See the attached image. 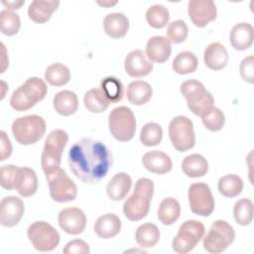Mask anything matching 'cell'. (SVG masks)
Returning a JSON list of instances; mask_svg holds the SVG:
<instances>
[{"instance_id": "obj_40", "label": "cell", "mask_w": 254, "mask_h": 254, "mask_svg": "<svg viewBox=\"0 0 254 254\" xmlns=\"http://www.w3.org/2000/svg\"><path fill=\"white\" fill-rule=\"evenodd\" d=\"M22 175V168L4 165L0 169V185L5 190H16Z\"/></svg>"}, {"instance_id": "obj_48", "label": "cell", "mask_w": 254, "mask_h": 254, "mask_svg": "<svg viewBox=\"0 0 254 254\" xmlns=\"http://www.w3.org/2000/svg\"><path fill=\"white\" fill-rule=\"evenodd\" d=\"M0 161H5L12 154V144L5 131H0Z\"/></svg>"}, {"instance_id": "obj_43", "label": "cell", "mask_w": 254, "mask_h": 254, "mask_svg": "<svg viewBox=\"0 0 254 254\" xmlns=\"http://www.w3.org/2000/svg\"><path fill=\"white\" fill-rule=\"evenodd\" d=\"M188 34V25L183 20H176L171 22L167 29V38L171 43L174 44H180L185 42Z\"/></svg>"}, {"instance_id": "obj_30", "label": "cell", "mask_w": 254, "mask_h": 254, "mask_svg": "<svg viewBox=\"0 0 254 254\" xmlns=\"http://www.w3.org/2000/svg\"><path fill=\"white\" fill-rule=\"evenodd\" d=\"M198 65L196 56L190 51L179 53L173 61L172 67L175 72L179 74H188L194 72Z\"/></svg>"}, {"instance_id": "obj_35", "label": "cell", "mask_w": 254, "mask_h": 254, "mask_svg": "<svg viewBox=\"0 0 254 254\" xmlns=\"http://www.w3.org/2000/svg\"><path fill=\"white\" fill-rule=\"evenodd\" d=\"M169 10L162 4H154L150 6L146 11V21L151 27L155 29H162L166 27L169 23Z\"/></svg>"}, {"instance_id": "obj_3", "label": "cell", "mask_w": 254, "mask_h": 254, "mask_svg": "<svg viewBox=\"0 0 254 254\" xmlns=\"http://www.w3.org/2000/svg\"><path fill=\"white\" fill-rule=\"evenodd\" d=\"M47 129V124L42 116L31 114L16 118L12 123V133L21 145H32L40 141Z\"/></svg>"}, {"instance_id": "obj_33", "label": "cell", "mask_w": 254, "mask_h": 254, "mask_svg": "<svg viewBox=\"0 0 254 254\" xmlns=\"http://www.w3.org/2000/svg\"><path fill=\"white\" fill-rule=\"evenodd\" d=\"M218 190L225 197H235L242 192L243 181L234 174H229L221 177L218 181Z\"/></svg>"}, {"instance_id": "obj_42", "label": "cell", "mask_w": 254, "mask_h": 254, "mask_svg": "<svg viewBox=\"0 0 254 254\" xmlns=\"http://www.w3.org/2000/svg\"><path fill=\"white\" fill-rule=\"evenodd\" d=\"M201 121L207 130L216 132L223 128L225 123V116L219 108L213 107L210 111L201 116Z\"/></svg>"}, {"instance_id": "obj_20", "label": "cell", "mask_w": 254, "mask_h": 254, "mask_svg": "<svg viewBox=\"0 0 254 254\" xmlns=\"http://www.w3.org/2000/svg\"><path fill=\"white\" fill-rule=\"evenodd\" d=\"M59 6L60 1L58 0H35L28 7V16L33 22L44 24L51 19L52 14Z\"/></svg>"}, {"instance_id": "obj_13", "label": "cell", "mask_w": 254, "mask_h": 254, "mask_svg": "<svg viewBox=\"0 0 254 254\" xmlns=\"http://www.w3.org/2000/svg\"><path fill=\"white\" fill-rule=\"evenodd\" d=\"M58 222L64 232L77 235L82 233L86 227V215L78 207H66L60 211Z\"/></svg>"}, {"instance_id": "obj_47", "label": "cell", "mask_w": 254, "mask_h": 254, "mask_svg": "<svg viewBox=\"0 0 254 254\" xmlns=\"http://www.w3.org/2000/svg\"><path fill=\"white\" fill-rule=\"evenodd\" d=\"M63 252L64 254H88L90 250L85 241L81 239H73L65 244Z\"/></svg>"}, {"instance_id": "obj_41", "label": "cell", "mask_w": 254, "mask_h": 254, "mask_svg": "<svg viewBox=\"0 0 254 254\" xmlns=\"http://www.w3.org/2000/svg\"><path fill=\"white\" fill-rule=\"evenodd\" d=\"M181 93L188 103H191L201 97L207 90L202 82L196 79H189L184 81L180 87Z\"/></svg>"}, {"instance_id": "obj_27", "label": "cell", "mask_w": 254, "mask_h": 254, "mask_svg": "<svg viewBox=\"0 0 254 254\" xmlns=\"http://www.w3.org/2000/svg\"><path fill=\"white\" fill-rule=\"evenodd\" d=\"M180 202L172 196L164 198L158 208V218L164 225L174 224L180 217Z\"/></svg>"}, {"instance_id": "obj_17", "label": "cell", "mask_w": 254, "mask_h": 254, "mask_svg": "<svg viewBox=\"0 0 254 254\" xmlns=\"http://www.w3.org/2000/svg\"><path fill=\"white\" fill-rule=\"evenodd\" d=\"M142 164L146 170L157 175L167 174L173 167L170 156L158 150L145 153L142 157Z\"/></svg>"}, {"instance_id": "obj_1", "label": "cell", "mask_w": 254, "mask_h": 254, "mask_svg": "<svg viewBox=\"0 0 254 254\" xmlns=\"http://www.w3.org/2000/svg\"><path fill=\"white\" fill-rule=\"evenodd\" d=\"M68 165L73 175L85 184H96L107 175L112 156L100 141L82 138L75 142L67 154Z\"/></svg>"}, {"instance_id": "obj_36", "label": "cell", "mask_w": 254, "mask_h": 254, "mask_svg": "<svg viewBox=\"0 0 254 254\" xmlns=\"http://www.w3.org/2000/svg\"><path fill=\"white\" fill-rule=\"evenodd\" d=\"M100 89L110 103H117L123 98V84L115 76H107L100 82Z\"/></svg>"}, {"instance_id": "obj_24", "label": "cell", "mask_w": 254, "mask_h": 254, "mask_svg": "<svg viewBox=\"0 0 254 254\" xmlns=\"http://www.w3.org/2000/svg\"><path fill=\"white\" fill-rule=\"evenodd\" d=\"M53 105L59 114L70 116L74 114L78 108V98L71 90H61L54 96Z\"/></svg>"}, {"instance_id": "obj_12", "label": "cell", "mask_w": 254, "mask_h": 254, "mask_svg": "<svg viewBox=\"0 0 254 254\" xmlns=\"http://www.w3.org/2000/svg\"><path fill=\"white\" fill-rule=\"evenodd\" d=\"M188 13L194 26L203 28L216 18L217 10L212 0H190Z\"/></svg>"}, {"instance_id": "obj_50", "label": "cell", "mask_w": 254, "mask_h": 254, "mask_svg": "<svg viewBox=\"0 0 254 254\" xmlns=\"http://www.w3.org/2000/svg\"><path fill=\"white\" fill-rule=\"evenodd\" d=\"M97 4L101 5V6H105V7H109V6H113L115 4H117V1H103V2H100V1H97Z\"/></svg>"}, {"instance_id": "obj_18", "label": "cell", "mask_w": 254, "mask_h": 254, "mask_svg": "<svg viewBox=\"0 0 254 254\" xmlns=\"http://www.w3.org/2000/svg\"><path fill=\"white\" fill-rule=\"evenodd\" d=\"M254 30L251 24L241 22L234 25L229 33L231 46L237 51H245L253 44Z\"/></svg>"}, {"instance_id": "obj_22", "label": "cell", "mask_w": 254, "mask_h": 254, "mask_svg": "<svg viewBox=\"0 0 254 254\" xmlns=\"http://www.w3.org/2000/svg\"><path fill=\"white\" fill-rule=\"evenodd\" d=\"M131 187V177L124 172H120L114 175L112 179L108 182L106 187V192L111 200L118 201L123 199L128 194Z\"/></svg>"}, {"instance_id": "obj_32", "label": "cell", "mask_w": 254, "mask_h": 254, "mask_svg": "<svg viewBox=\"0 0 254 254\" xmlns=\"http://www.w3.org/2000/svg\"><path fill=\"white\" fill-rule=\"evenodd\" d=\"M83 104L88 111L92 113H101L104 112L111 103L100 88H92L85 92L83 96Z\"/></svg>"}, {"instance_id": "obj_16", "label": "cell", "mask_w": 254, "mask_h": 254, "mask_svg": "<svg viewBox=\"0 0 254 254\" xmlns=\"http://www.w3.org/2000/svg\"><path fill=\"white\" fill-rule=\"evenodd\" d=\"M172 45L167 37L154 36L151 37L146 45V57L150 62L163 64L171 56Z\"/></svg>"}, {"instance_id": "obj_2", "label": "cell", "mask_w": 254, "mask_h": 254, "mask_svg": "<svg viewBox=\"0 0 254 254\" xmlns=\"http://www.w3.org/2000/svg\"><path fill=\"white\" fill-rule=\"evenodd\" d=\"M154 193V183L148 178H140L133 193L124 201V215L131 221H139L147 216Z\"/></svg>"}, {"instance_id": "obj_21", "label": "cell", "mask_w": 254, "mask_h": 254, "mask_svg": "<svg viewBox=\"0 0 254 254\" xmlns=\"http://www.w3.org/2000/svg\"><path fill=\"white\" fill-rule=\"evenodd\" d=\"M121 220L114 213H105L99 216L94 225L93 230L95 234L102 239H109L116 236L121 230Z\"/></svg>"}, {"instance_id": "obj_4", "label": "cell", "mask_w": 254, "mask_h": 254, "mask_svg": "<svg viewBox=\"0 0 254 254\" xmlns=\"http://www.w3.org/2000/svg\"><path fill=\"white\" fill-rule=\"evenodd\" d=\"M68 135L63 129H55L50 132L45 140L41 155V165L45 174L60 168L63 152L67 144Z\"/></svg>"}, {"instance_id": "obj_11", "label": "cell", "mask_w": 254, "mask_h": 254, "mask_svg": "<svg viewBox=\"0 0 254 254\" xmlns=\"http://www.w3.org/2000/svg\"><path fill=\"white\" fill-rule=\"evenodd\" d=\"M189 203L190 210L200 216H208L214 210V198L210 188L205 183H194L190 186Z\"/></svg>"}, {"instance_id": "obj_8", "label": "cell", "mask_w": 254, "mask_h": 254, "mask_svg": "<svg viewBox=\"0 0 254 254\" xmlns=\"http://www.w3.org/2000/svg\"><path fill=\"white\" fill-rule=\"evenodd\" d=\"M169 136L174 148L179 152H186L195 144L192 121L184 115L174 117L169 124Z\"/></svg>"}, {"instance_id": "obj_38", "label": "cell", "mask_w": 254, "mask_h": 254, "mask_svg": "<svg viewBox=\"0 0 254 254\" xmlns=\"http://www.w3.org/2000/svg\"><path fill=\"white\" fill-rule=\"evenodd\" d=\"M233 216L240 225H248L253 220V202L251 199L243 197L238 199L233 207Z\"/></svg>"}, {"instance_id": "obj_5", "label": "cell", "mask_w": 254, "mask_h": 254, "mask_svg": "<svg viewBox=\"0 0 254 254\" xmlns=\"http://www.w3.org/2000/svg\"><path fill=\"white\" fill-rule=\"evenodd\" d=\"M108 126L114 139L120 142L130 141L136 132L135 115L127 106L115 107L109 113Z\"/></svg>"}, {"instance_id": "obj_37", "label": "cell", "mask_w": 254, "mask_h": 254, "mask_svg": "<svg viewBox=\"0 0 254 254\" xmlns=\"http://www.w3.org/2000/svg\"><path fill=\"white\" fill-rule=\"evenodd\" d=\"M163 138V129L156 122L146 123L140 131V141L144 146L153 147L161 143Z\"/></svg>"}, {"instance_id": "obj_7", "label": "cell", "mask_w": 254, "mask_h": 254, "mask_svg": "<svg viewBox=\"0 0 254 254\" xmlns=\"http://www.w3.org/2000/svg\"><path fill=\"white\" fill-rule=\"evenodd\" d=\"M235 231L227 221L215 220L203 237V248L209 253H221L234 241Z\"/></svg>"}, {"instance_id": "obj_31", "label": "cell", "mask_w": 254, "mask_h": 254, "mask_svg": "<svg viewBox=\"0 0 254 254\" xmlns=\"http://www.w3.org/2000/svg\"><path fill=\"white\" fill-rule=\"evenodd\" d=\"M45 79L53 86H63L70 79L69 68L62 63H54L46 68Z\"/></svg>"}, {"instance_id": "obj_26", "label": "cell", "mask_w": 254, "mask_h": 254, "mask_svg": "<svg viewBox=\"0 0 254 254\" xmlns=\"http://www.w3.org/2000/svg\"><path fill=\"white\" fill-rule=\"evenodd\" d=\"M182 170L189 178H200L206 175L208 171V163L200 154H190L182 162Z\"/></svg>"}, {"instance_id": "obj_29", "label": "cell", "mask_w": 254, "mask_h": 254, "mask_svg": "<svg viewBox=\"0 0 254 254\" xmlns=\"http://www.w3.org/2000/svg\"><path fill=\"white\" fill-rule=\"evenodd\" d=\"M135 239L141 248H152L160 239V230L154 223H143L136 229Z\"/></svg>"}, {"instance_id": "obj_34", "label": "cell", "mask_w": 254, "mask_h": 254, "mask_svg": "<svg viewBox=\"0 0 254 254\" xmlns=\"http://www.w3.org/2000/svg\"><path fill=\"white\" fill-rule=\"evenodd\" d=\"M16 190L24 197H29L36 193L38 190V178L33 169L29 167L22 168V175Z\"/></svg>"}, {"instance_id": "obj_49", "label": "cell", "mask_w": 254, "mask_h": 254, "mask_svg": "<svg viewBox=\"0 0 254 254\" xmlns=\"http://www.w3.org/2000/svg\"><path fill=\"white\" fill-rule=\"evenodd\" d=\"M2 4L8 9V10H15V9H19L22 5L25 4V0H19V1H1Z\"/></svg>"}, {"instance_id": "obj_45", "label": "cell", "mask_w": 254, "mask_h": 254, "mask_svg": "<svg viewBox=\"0 0 254 254\" xmlns=\"http://www.w3.org/2000/svg\"><path fill=\"white\" fill-rule=\"evenodd\" d=\"M10 105L16 111H26L35 106L24 94L21 86L13 91L10 98Z\"/></svg>"}, {"instance_id": "obj_9", "label": "cell", "mask_w": 254, "mask_h": 254, "mask_svg": "<svg viewBox=\"0 0 254 254\" xmlns=\"http://www.w3.org/2000/svg\"><path fill=\"white\" fill-rule=\"evenodd\" d=\"M46 179L53 200L57 202H67L76 198L77 188L63 169L58 168L46 174Z\"/></svg>"}, {"instance_id": "obj_39", "label": "cell", "mask_w": 254, "mask_h": 254, "mask_svg": "<svg viewBox=\"0 0 254 254\" xmlns=\"http://www.w3.org/2000/svg\"><path fill=\"white\" fill-rule=\"evenodd\" d=\"M21 28V20L17 13L4 9L0 12V31L6 36L16 35Z\"/></svg>"}, {"instance_id": "obj_25", "label": "cell", "mask_w": 254, "mask_h": 254, "mask_svg": "<svg viewBox=\"0 0 254 254\" xmlns=\"http://www.w3.org/2000/svg\"><path fill=\"white\" fill-rule=\"evenodd\" d=\"M153 95L152 86L144 80H134L129 83L126 91L127 99L134 105H144Z\"/></svg>"}, {"instance_id": "obj_46", "label": "cell", "mask_w": 254, "mask_h": 254, "mask_svg": "<svg viewBox=\"0 0 254 254\" xmlns=\"http://www.w3.org/2000/svg\"><path fill=\"white\" fill-rule=\"evenodd\" d=\"M239 71L242 79L250 84L254 82V57L249 55L244 58L240 64Z\"/></svg>"}, {"instance_id": "obj_23", "label": "cell", "mask_w": 254, "mask_h": 254, "mask_svg": "<svg viewBox=\"0 0 254 254\" xmlns=\"http://www.w3.org/2000/svg\"><path fill=\"white\" fill-rule=\"evenodd\" d=\"M103 29L110 38H122L129 30V20L123 13H109L103 19Z\"/></svg>"}, {"instance_id": "obj_28", "label": "cell", "mask_w": 254, "mask_h": 254, "mask_svg": "<svg viewBox=\"0 0 254 254\" xmlns=\"http://www.w3.org/2000/svg\"><path fill=\"white\" fill-rule=\"evenodd\" d=\"M20 86L24 94L34 105H36L39 101L43 100L48 92V86L45 80L38 76L29 77Z\"/></svg>"}, {"instance_id": "obj_19", "label": "cell", "mask_w": 254, "mask_h": 254, "mask_svg": "<svg viewBox=\"0 0 254 254\" xmlns=\"http://www.w3.org/2000/svg\"><path fill=\"white\" fill-rule=\"evenodd\" d=\"M228 59L226 48L218 42L211 43L204 49L203 61L209 69L220 70L224 68L228 63Z\"/></svg>"}, {"instance_id": "obj_10", "label": "cell", "mask_w": 254, "mask_h": 254, "mask_svg": "<svg viewBox=\"0 0 254 254\" xmlns=\"http://www.w3.org/2000/svg\"><path fill=\"white\" fill-rule=\"evenodd\" d=\"M27 236L33 247L41 252L52 251L60 243V233L47 221H35L29 225Z\"/></svg>"}, {"instance_id": "obj_44", "label": "cell", "mask_w": 254, "mask_h": 254, "mask_svg": "<svg viewBox=\"0 0 254 254\" xmlns=\"http://www.w3.org/2000/svg\"><path fill=\"white\" fill-rule=\"evenodd\" d=\"M188 107L193 114L201 117L214 107V98L209 91H206L197 100L188 103Z\"/></svg>"}, {"instance_id": "obj_15", "label": "cell", "mask_w": 254, "mask_h": 254, "mask_svg": "<svg viewBox=\"0 0 254 254\" xmlns=\"http://www.w3.org/2000/svg\"><path fill=\"white\" fill-rule=\"evenodd\" d=\"M124 68L132 77H143L151 73L153 64L147 59L143 51L133 50L125 58Z\"/></svg>"}, {"instance_id": "obj_6", "label": "cell", "mask_w": 254, "mask_h": 254, "mask_svg": "<svg viewBox=\"0 0 254 254\" xmlns=\"http://www.w3.org/2000/svg\"><path fill=\"white\" fill-rule=\"evenodd\" d=\"M205 232L204 225L194 219H189L183 222L177 235L172 241V248L179 254L190 252L196 244L203 238Z\"/></svg>"}, {"instance_id": "obj_14", "label": "cell", "mask_w": 254, "mask_h": 254, "mask_svg": "<svg viewBox=\"0 0 254 254\" xmlns=\"http://www.w3.org/2000/svg\"><path fill=\"white\" fill-rule=\"evenodd\" d=\"M25 211L24 202L15 195H8L0 202V223L5 227H13L22 219Z\"/></svg>"}]
</instances>
